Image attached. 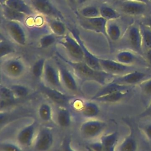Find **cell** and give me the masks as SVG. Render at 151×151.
<instances>
[{
    "instance_id": "cell-1",
    "label": "cell",
    "mask_w": 151,
    "mask_h": 151,
    "mask_svg": "<svg viewBox=\"0 0 151 151\" xmlns=\"http://www.w3.org/2000/svg\"><path fill=\"white\" fill-rule=\"evenodd\" d=\"M58 57L64 63L70 65L80 77L96 81L100 84H107V81L113 77V75L103 70H97L89 66L84 61H70L58 54Z\"/></svg>"
},
{
    "instance_id": "cell-2",
    "label": "cell",
    "mask_w": 151,
    "mask_h": 151,
    "mask_svg": "<svg viewBox=\"0 0 151 151\" xmlns=\"http://www.w3.org/2000/svg\"><path fill=\"white\" fill-rule=\"evenodd\" d=\"M31 6L34 11L42 15L63 21L62 13L50 0H30Z\"/></svg>"
},
{
    "instance_id": "cell-3",
    "label": "cell",
    "mask_w": 151,
    "mask_h": 151,
    "mask_svg": "<svg viewBox=\"0 0 151 151\" xmlns=\"http://www.w3.org/2000/svg\"><path fill=\"white\" fill-rule=\"evenodd\" d=\"M58 43L65 49L74 61H84V54L81 47L73 35H65L61 40L58 41Z\"/></svg>"
},
{
    "instance_id": "cell-4",
    "label": "cell",
    "mask_w": 151,
    "mask_h": 151,
    "mask_svg": "<svg viewBox=\"0 0 151 151\" xmlns=\"http://www.w3.org/2000/svg\"><path fill=\"white\" fill-rule=\"evenodd\" d=\"M107 22V21L100 16L91 18L83 17L80 21V25L83 29L101 34L109 40L106 32Z\"/></svg>"
},
{
    "instance_id": "cell-5",
    "label": "cell",
    "mask_w": 151,
    "mask_h": 151,
    "mask_svg": "<svg viewBox=\"0 0 151 151\" xmlns=\"http://www.w3.org/2000/svg\"><path fill=\"white\" fill-rule=\"evenodd\" d=\"M1 68L6 75L11 78H18L25 72V65L19 58H10L1 65Z\"/></svg>"
},
{
    "instance_id": "cell-6",
    "label": "cell",
    "mask_w": 151,
    "mask_h": 151,
    "mask_svg": "<svg viewBox=\"0 0 151 151\" xmlns=\"http://www.w3.org/2000/svg\"><path fill=\"white\" fill-rule=\"evenodd\" d=\"M99 60L102 70L112 75H122L133 71V69L130 65L123 64L117 60L101 58H99Z\"/></svg>"
},
{
    "instance_id": "cell-7",
    "label": "cell",
    "mask_w": 151,
    "mask_h": 151,
    "mask_svg": "<svg viewBox=\"0 0 151 151\" xmlns=\"http://www.w3.org/2000/svg\"><path fill=\"white\" fill-rule=\"evenodd\" d=\"M127 40L132 50L139 54L143 53V42L139 25L132 24L127 31Z\"/></svg>"
},
{
    "instance_id": "cell-8",
    "label": "cell",
    "mask_w": 151,
    "mask_h": 151,
    "mask_svg": "<svg viewBox=\"0 0 151 151\" xmlns=\"http://www.w3.org/2000/svg\"><path fill=\"white\" fill-rule=\"evenodd\" d=\"M106 123L99 120H89L83 123L80 126L81 134L87 138H93L100 135L104 130Z\"/></svg>"
},
{
    "instance_id": "cell-9",
    "label": "cell",
    "mask_w": 151,
    "mask_h": 151,
    "mask_svg": "<svg viewBox=\"0 0 151 151\" xmlns=\"http://www.w3.org/2000/svg\"><path fill=\"white\" fill-rule=\"evenodd\" d=\"M9 37L17 44L25 45L26 44V34L19 22L8 21L5 25Z\"/></svg>"
},
{
    "instance_id": "cell-10",
    "label": "cell",
    "mask_w": 151,
    "mask_h": 151,
    "mask_svg": "<svg viewBox=\"0 0 151 151\" xmlns=\"http://www.w3.org/2000/svg\"><path fill=\"white\" fill-rule=\"evenodd\" d=\"M53 142L54 138L51 132L47 128H43L38 132L34 147L37 151H47L52 147Z\"/></svg>"
},
{
    "instance_id": "cell-11",
    "label": "cell",
    "mask_w": 151,
    "mask_h": 151,
    "mask_svg": "<svg viewBox=\"0 0 151 151\" xmlns=\"http://www.w3.org/2000/svg\"><path fill=\"white\" fill-rule=\"evenodd\" d=\"M147 77V74L145 73L133 70L126 74L120 75L117 77L114 78L113 81L119 84L131 86L140 84L143 81L146 80Z\"/></svg>"
},
{
    "instance_id": "cell-12",
    "label": "cell",
    "mask_w": 151,
    "mask_h": 151,
    "mask_svg": "<svg viewBox=\"0 0 151 151\" xmlns=\"http://www.w3.org/2000/svg\"><path fill=\"white\" fill-rule=\"evenodd\" d=\"M43 77L50 87L58 90L61 88L62 83L58 69L50 63H45Z\"/></svg>"
},
{
    "instance_id": "cell-13",
    "label": "cell",
    "mask_w": 151,
    "mask_h": 151,
    "mask_svg": "<svg viewBox=\"0 0 151 151\" xmlns=\"http://www.w3.org/2000/svg\"><path fill=\"white\" fill-rule=\"evenodd\" d=\"M71 35L77 40L81 47L84 54V61L86 62L89 66L97 70H102L100 66L99 57L93 54L87 48L83 41L81 40L78 32L76 30H71Z\"/></svg>"
},
{
    "instance_id": "cell-14",
    "label": "cell",
    "mask_w": 151,
    "mask_h": 151,
    "mask_svg": "<svg viewBox=\"0 0 151 151\" xmlns=\"http://www.w3.org/2000/svg\"><path fill=\"white\" fill-rule=\"evenodd\" d=\"M57 68L60 73L62 84H64L70 91L77 92L78 91V85L75 77L70 70L60 62H57Z\"/></svg>"
},
{
    "instance_id": "cell-15",
    "label": "cell",
    "mask_w": 151,
    "mask_h": 151,
    "mask_svg": "<svg viewBox=\"0 0 151 151\" xmlns=\"http://www.w3.org/2000/svg\"><path fill=\"white\" fill-rule=\"evenodd\" d=\"M36 126V123L33 122L20 130L17 136V142L19 145L25 147H28L32 145L35 133Z\"/></svg>"
},
{
    "instance_id": "cell-16",
    "label": "cell",
    "mask_w": 151,
    "mask_h": 151,
    "mask_svg": "<svg viewBox=\"0 0 151 151\" xmlns=\"http://www.w3.org/2000/svg\"><path fill=\"white\" fill-rule=\"evenodd\" d=\"M147 4L134 1H123L122 4V11L130 15H139L143 14L146 10Z\"/></svg>"
},
{
    "instance_id": "cell-17",
    "label": "cell",
    "mask_w": 151,
    "mask_h": 151,
    "mask_svg": "<svg viewBox=\"0 0 151 151\" xmlns=\"http://www.w3.org/2000/svg\"><path fill=\"white\" fill-rule=\"evenodd\" d=\"M41 87L43 93L54 102L60 105L65 104L68 102L69 96L64 94L60 90L50 86H42Z\"/></svg>"
},
{
    "instance_id": "cell-18",
    "label": "cell",
    "mask_w": 151,
    "mask_h": 151,
    "mask_svg": "<svg viewBox=\"0 0 151 151\" xmlns=\"http://www.w3.org/2000/svg\"><path fill=\"white\" fill-rule=\"evenodd\" d=\"M4 4L27 16L32 15L34 13L32 7L28 5L24 0H5Z\"/></svg>"
},
{
    "instance_id": "cell-19",
    "label": "cell",
    "mask_w": 151,
    "mask_h": 151,
    "mask_svg": "<svg viewBox=\"0 0 151 151\" xmlns=\"http://www.w3.org/2000/svg\"><path fill=\"white\" fill-rule=\"evenodd\" d=\"M1 7L3 16L8 21H15L19 23H23L25 22L27 17L25 14L8 6L4 3L2 4Z\"/></svg>"
},
{
    "instance_id": "cell-20",
    "label": "cell",
    "mask_w": 151,
    "mask_h": 151,
    "mask_svg": "<svg viewBox=\"0 0 151 151\" xmlns=\"http://www.w3.org/2000/svg\"><path fill=\"white\" fill-rule=\"evenodd\" d=\"M128 90H120L106 95H103L98 97H96L92 100H97L101 102L105 103H116L121 100H122L127 94Z\"/></svg>"
},
{
    "instance_id": "cell-21",
    "label": "cell",
    "mask_w": 151,
    "mask_h": 151,
    "mask_svg": "<svg viewBox=\"0 0 151 151\" xmlns=\"http://www.w3.org/2000/svg\"><path fill=\"white\" fill-rule=\"evenodd\" d=\"M117 139L118 134L117 132H112L103 135L100 140L103 146L102 151H115Z\"/></svg>"
},
{
    "instance_id": "cell-22",
    "label": "cell",
    "mask_w": 151,
    "mask_h": 151,
    "mask_svg": "<svg viewBox=\"0 0 151 151\" xmlns=\"http://www.w3.org/2000/svg\"><path fill=\"white\" fill-rule=\"evenodd\" d=\"M129 87V86L119 84V83L113 81L112 80L111 81H110V83L107 84L103 88H101L97 93H96V94L94 96H93L91 99L93 100L96 97H100V96H101L103 95H106V94H107L109 93H110L117 91V90L128 89Z\"/></svg>"
},
{
    "instance_id": "cell-23",
    "label": "cell",
    "mask_w": 151,
    "mask_h": 151,
    "mask_svg": "<svg viewBox=\"0 0 151 151\" xmlns=\"http://www.w3.org/2000/svg\"><path fill=\"white\" fill-rule=\"evenodd\" d=\"M57 122L62 127H68L71 122V114L65 107L58 108L57 113Z\"/></svg>"
},
{
    "instance_id": "cell-24",
    "label": "cell",
    "mask_w": 151,
    "mask_h": 151,
    "mask_svg": "<svg viewBox=\"0 0 151 151\" xmlns=\"http://www.w3.org/2000/svg\"><path fill=\"white\" fill-rule=\"evenodd\" d=\"M100 112L99 106L94 102L88 101L84 103L81 108L82 115L87 118H93Z\"/></svg>"
},
{
    "instance_id": "cell-25",
    "label": "cell",
    "mask_w": 151,
    "mask_h": 151,
    "mask_svg": "<svg viewBox=\"0 0 151 151\" xmlns=\"http://www.w3.org/2000/svg\"><path fill=\"white\" fill-rule=\"evenodd\" d=\"M48 24L52 32L55 35L63 37L66 35V27L61 20L52 18L48 20Z\"/></svg>"
},
{
    "instance_id": "cell-26",
    "label": "cell",
    "mask_w": 151,
    "mask_h": 151,
    "mask_svg": "<svg viewBox=\"0 0 151 151\" xmlns=\"http://www.w3.org/2000/svg\"><path fill=\"white\" fill-rule=\"evenodd\" d=\"M106 32L109 39L113 41H118L121 37L122 31L120 27L113 21H109L107 22Z\"/></svg>"
},
{
    "instance_id": "cell-27",
    "label": "cell",
    "mask_w": 151,
    "mask_h": 151,
    "mask_svg": "<svg viewBox=\"0 0 151 151\" xmlns=\"http://www.w3.org/2000/svg\"><path fill=\"white\" fill-rule=\"evenodd\" d=\"M137 149V143L132 133L127 136L119 146L120 151H136Z\"/></svg>"
},
{
    "instance_id": "cell-28",
    "label": "cell",
    "mask_w": 151,
    "mask_h": 151,
    "mask_svg": "<svg viewBox=\"0 0 151 151\" xmlns=\"http://www.w3.org/2000/svg\"><path fill=\"white\" fill-rule=\"evenodd\" d=\"M136 60V55L130 51H121L116 55V60L117 61L127 65L134 63Z\"/></svg>"
},
{
    "instance_id": "cell-29",
    "label": "cell",
    "mask_w": 151,
    "mask_h": 151,
    "mask_svg": "<svg viewBox=\"0 0 151 151\" xmlns=\"http://www.w3.org/2000/svg\"><path fill=\"white\" fill-rule=\"evenodd\" d=\"M99 10L100 17H103L107 21H113L120 17V14L109 6L103 5L100 7Z\"/></svg>"
},
{
    "instance_id": "cell-30",
    "label": "cell",
    "mask_w": 151,
    "mask_h": 151,
    "mask_svg": "<svg viewBox=\"0 0 151 151\" xmlns=\"http://www.w3.org/2000/svg\"><path fill=\"white\" fill-rule=\"evenodd\" d=\"M142 37L143 47L147 50L151 48V28L145 24L139 25Z\"/></svg>"
},
{
    "instance_id": "cell-31",
    "label": "cell",
    "mask_w": 151,
    "mask_h": 151,
    "mask_svg": "<svg viewBox=\"0 0 151 151\" xmlns=\"http://www.w3.org/2000/svg\"><path fill=\"white\" fill-rule=\"evenodd\" d=\"M1 104L4 103V106L15 100L17 98L10 87L1 86L0 89Z\"/></svg>"
},
{
    "instance_id": "cell-32",
    "label": "cell",
    "mask_w": 151,
    "mask_h": 151,
    "mask_svg": "<svg viewBox=\"0 0 151 151\" xmlns=\"http://www.w3.org/2000/svg\"><path fill=\"white\" fill-rule=\"evenodd\" d=\"M38 116L44 122H48L51 121L52 119V108L47 103L41 104L38 108Z\"/></svg>"
},
{
    "instance_id": "cell-33",
    "label": "cell",
    "mask_w": 151,
    "mask_h": 151,
    "mask_svg": "<svg viewBox=\"0 0 151 151\" xmlns=\"http://www.w3.org/2000/svg\"><path fill=\"white\" fill-rule=\"evenodd\" d=\"M45 63V60L42 58L38 59L34 63L32 67V74L35 78H40L43 76Z\"/></svg>"
},
{
    "instance_id": "cell-34",
    "label": "cell",
    "mask_w": 151,
    "mask_h": 151,
    "mask_svg": "<svg viewBox=\"0 0 151 151\" xmlns=\"http://www.w3.org/2000/svg\"><path fill=\"white\" fill-rule=\"evenodd\" d=\"M80 14L83 17L91 18L100 16V10L94 6H88L80 10Z\"/></svg>"
},
{
    "instance_id": "cell-35",
    "label": "cell",
    "mask_w": 151,
    "mask_h": 151,
    "mask_svg": "<svg viewBox=\"0 0 151 151\" xmlns=\"http://www.w3.org/2000/svg\"><path fill=\"white\" fill-rule=\"evenodd\" d=\"M56 36L54 34L51 33L43 35L39 41V45L41 48H47L52 45L56 41Z\"/></svg>"
},
{
    "instance_id": "cell-36",
    "label": "cell",
    "mask_w": 151,
    "mask_h": 151,
    "mask_svg": "<svg viewBox=\"0 0 151 151\" xmlns=\"http://www.w3.org/2000/svg\"><path fill=\"white\" fill-rule=\"evenodd\" d=\"M15 52V48L14 47L9 43L8 41L5 40H1L0 42V57H6Z\"/></svg>"
},
{
    "instance_id": "cell-37",
    "label": "cell",
    "mask_w": 151,
    "mask_h": 151,
    "mask_svg": "<svg viewBox=\"0 0 151 151\" xmlns=\"http://www.w3.org/2000/svg\"><path fill=\"white\" fill-rule=\"evenodd\" d=\"M10 88L17 98L26 97L29 93L28 88L21 84H12Z\"/></svg>"
},
{
    "instance_id": "cell-38",
    "label": "cell",
    "mask_w": 151,
    "mask_h": 151,
    "mask_svg": "<svg viewBox=\"0 0 151 151\" xmlns=\"http://www.w3.org/2000/svg\"><path fill=\"white\" fill-rule=\"evenodd\" d=\"M139 85L143 96L151 99V78L143 81Z\"/></svg>"
},
{
    "instance_id": "cell-39",
    "label": "cell",
    "mask_w": 151,
    "mask_h": 151,
    "mask_svg": "<svg viewBox=\"0 0 151 151\" xmlns=\"http://www.w3.org/2000/svg\"><path fill=\"white\" fill-rule=\"evenodd\" d=\"M1 151H22L21 149L16 144L11 142H3L1 143Z\"/></svg>"
},
{
    "instance_id": "cell-40",
    "label": "cell",
    "mask_w": 151,
    "mask_h": 151,
    "mask_svg": "<svg viewBox=\"0 0 151 151\" xmlns=\"http://www.w3.org/2000/svg\"><path fill=\"white\" fill-rule=\"evenodd\" d=\"M62 151H76L71 146L70 142L67 139H65L62 143Z\"/></svg>"
},
{
    "instance_id": "cell-41",
    "label": "cell",
    "mask_w": 151,
    "mask_h": 151,
    "mask_svg": "<svg viewBox=\"0 0 151 151\" xmlns=\"http://www.w3.org/2000/svg\"><path fill=\"white\" fill-rule=\"evenodd\" d=\"M139 117L140 118H146L151 117V101L147 106V107L145 109V110L139 114Z\"/></svg>"
},
{
    "instance_id": "cell-42",
    "label": "cell",
    "mask_w": 151,
    "mask_h": 151,
    "mask_svg": "<svg viewBox=\"0 0 151 151\" xmlns=\"http://www.w3.org/2000/svg\"><path fill=\"white\" fill-rule=\"evenodd\" d=\"M142 131L146 137L151 140V124H147L142 127Z\"/></svg>"
},
{
    "instance_id": "cell-43",
    "label": "cell",
    "mask_w": 151,
    "mask_h": 151,
    "mask_svg": "<svg viewBox=\"0 0 151 151\" xmlns=\"http://www.w3.org/2000/svg\"><path fill=\"white\" fill-rule=\"evenodd\" d=\"M146 59L150 65H151V48L147 50L146 53Z\"/></svg>"
},
{
    "instance_id": "cell-44",
    "label": "cell",
    "mask_w": 151,
    "mask_h": 151,
    "mask_svg": "<svg viewBox=\"0 0 151 151\" xmlns=\"http://www.w3.org/2000/svg\"><path fill=\"white\" fill-rule=\"evenodd\" d=\"M146 25H147L149 27H150L151 28V15L149 16L148 17L146 18L145 23Z\"/></svg>"
},
{
    "instance_id": "cell-45",
    "label": "cell",
    "mask_w": 151,
    "mask_h": 151,
    "mask_svg": "<svg viewBox=\"0 0 151 151\" xmlns=\"http://www.w3.org/2000/svg\"><path fill=\"white\" fill-rule=\"evenodd\" d=\"M123 1H127V0H123ZM130 1H137V2H142V3H145L146 4H147V3L149 2V0H130Z\"/></svg>"
},
{
    "instance_id": "cell-46",
    "label": "cell",
    "mask_w": 151,
    "mask_h": 151,
    "mask_svg": "<svg viewBox=\"0 0 151 151\" xmlns=\"http://www.w3.org/2000/svg\"><path fill=\"white\" fill-rule=\"evenodd\" d=\"M87 0H76V1L77 2V3L78 4H83L85 2H86Z\"/></svg>"
},
{
    "instance_id": "cell-47",
    "label": "cell",
    "mask_w": 151,
    "mask_h": 151,
    "mask_svg": "<svg viewBox=\"0 0 151 151\" xmlns=\"http://www.w3.org/2000/svg\"><path fill=\"white\" fill-rule=\"evenodd\" d=\"M71 3H74V2L76 1V0H68Z\"/></svg>"
},
{
    "instance_id": "cell-48",
    "label": "cell",
    "mask_w": 151,
    "mask_h": 151,
    "mask_svg": "<svg viewBox=\"0 0 151 151\" xmlns=\"http://www.w3.org/2000/svg\"><path fill=\"white\" fill-rule=\"evenodd\" d=\"M149 1H150V2H151V0H149Z\"/></svg>"
},
{
    "instance_id": "cell-49",
    "label": "cell",
    "mask_w": 151,
    "mask_h": 151,
    "mask_svg": "<svg viewBox=\"0 0 151 151\" xmlns=\"http://www.w3.org/2000/svg\"><path fill=\"white\" fill-rule=\"evenodd\" d=\"M4 1H5V0H4Z\"/></svg>"
}]
</instances>
